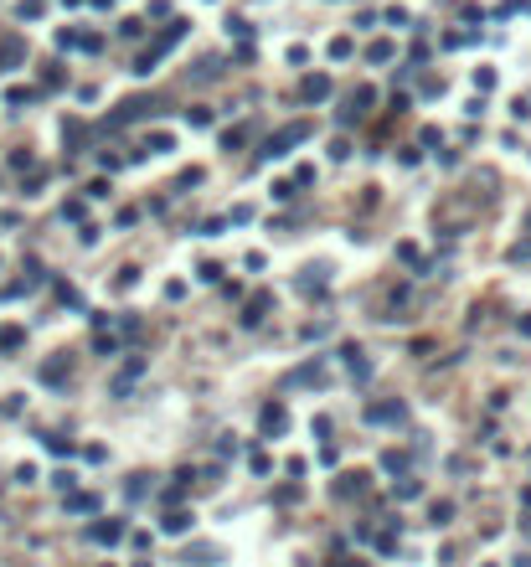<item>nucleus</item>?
I'll list each match as a JSON object with an SVG mask.
<instances>
[{"label": "nucleus", "mask_w": 531, "mask_h": 567, "mask_svg": "<svg viewBox=\"0 0 531 567\" xmlns=\"http://www.w3.org/2000/svg\"><path fill=\"white\" fill-rule=\"evenodd\" d=\"M366 479H371V474L351 469V474H341L336 485H330V495H336V500H356V495H366Z\"/></svg>", "instance_id": "1"}, {"label": "nucleus", "mask_w": 531, "mask_h": 567, "mask_svg": "<svg viewBox=\"0 0 531 567\" xmlns=\"http://www.w3.org/2000/svg\"><path fill=\"white\" fill-rule=\"evenodd\" d=\"M309 135V124H289V129H279V135L269 140V150H263V155H289V145H299Z\"/></svg>", "instance_id": "2"}, {"label": "nucleus", "mask_w": 531, "mask_h": 567, "mask_svg": "<svg viewBox=\"0 0 531 567\" xmlns=\"http://www.w3.org/2000/svg\"><path fill=\"white\" fill-rule=\"evenodd\" d=\"M408 418V402H371L366 407V423L377 428V423H403Z\"/></svg>", "instance_id": "3"}, {"label": "nucleus", "mask_w": 531, "mask_h": 567, "mask_svg": "<svg viewBox=\"0 0 531 567\" xmlns=\"http://www.w3.org/2000/svg\"><path fill=\"white\" fill-rule=\"evenodd\" d=\"M124 536V521H98V526H88V541H93V547H114V541Z\"/></svg>", "instance_id": "4"}, {"label": "nucleus", "mask_w": 531, "mask_h": 567, "mask_svg": "<svg viewBox=\"0 0 531 567\" xmlns=\"http://www.w3.org/2000/svg\"><path fill=\"white\" fill-rule=\"evenodd\" d=\"M299 98H304V103H320V98H330V78H325V73H309V78L299 83Z\"/></svg>", "instance_id": "5"}, {"label": "nucleus", "mask_w": 531, "mask_h": 567, "mask_svg": "<svg viewBox=\"0 0 531 567\" xmlns=\"http://www.w3.org/2000/svg\"><path fill=\"white\" fill-rule=\"evenodd\" d=\"M191 526H196L191 511H165V516H160V531H165V536H186Z\"/></svg>", "instance_id": "6"}, {"label": "nucleus", "mask_w": 531, "mask_h": 567, "mask_svg": "<svg viewBox=\"0 0 531 567\" xmlns=\"http://www.w3.org/2000/svg\"><path fill=\"white\" fill-rule=\"evenodd\" d=\"M284 423H289V418H284V407H279V402H269V407H263V433H269V439H279V433H284Z\"/></svg>", "instance_id": "7"}, {"label": "nucleus", "mask_w": 531, "mask_h": 567, "mask_svg": "<svg viewBox=\"0 0 531 567\" xmlns=\"http://www.w3.org/2000/svg\"><path fill=\"white\" fill-rule=\"evenodd\" d=\"M320 382V361H309V366H299V372L289 377V387H315Z\"/></svg>", "instance_id": "8"}, {"label": "nucleus", "mask_w": 531, "mask_h": 567, "mask_svg": "<svg viewBox=\"0 0 531 567\" xmlns=\"http://www.w3.org/2000/svg\"><path fill=\"white\" fill-rule=\"evenodd\" d=\"M98 506H103V500L93 490H88V495H68V511H98Z\"/></svg>", "instance_id": "9"}, {"label": "nucleus", "mask_w": 531, "mask_h": 567, "mask_svg": "<svg viewBox=\"0 0 531 567\" xmlns=\"http://www.w3.org/2000/svg\"><path fill=\"white\" fill-rule=\"evenodd\" d=\"M366 57H371V62H392V57H397V47H392V41H371Z\"/></svg>", "instance_id": "10"}, {"label": "nucleus", "mask_w": 531, "mask_h": 567, "mask_svg": "<svg viewBox=\"0 0 531 567\" xmlns=\"http://www.w3.org/2000/svg\"><path fill=\"white\" fill-rule=\"evenodd\" d=\"M124 495H129V500H145V495H150V479H145V474H135V479L124 485Z\"/></svg>", "instance_id": "11"}, {"label": "nucleus", "mask_w": 531, "mask_h": 567, "mask_svg": "<svg viewBox=\"0 0 531 567\" xmlns=\"http://www.w3.org/2000/svg\"><path fill=\"white\" fill-rule=\"evenodd\" d=\"M41 11H47V6H41V0H21V6H16V16H21V21H36Z\"/></svg>", "instance_id": "12"}, {"label": "nucleus", "mask_w": 531, "mask_h": 567, "mask_svg": "<svg viewBox=\"0 0 531 567\" xmlns=\"http://www.w3.org/2000/svg\"><path fill=\"white\" fill-rule=\"evenodd\" d=\"M397 258H403V264H413V269H423V253H418L413 243H403V248H397Z\"/></svg>", "instance_id": "13"}, {"label": "nucleus", "mask_w": 531, "mask_h": 567, "mask_svg": "<svg viewBox=\"0 0 531 567\" xmlns=\"http://www.w3.org/2000/svg\"><path fill=\"white\" fill-rule=\"evenodd\" d=\"M41 444H47V454H73V444H68V439H57V433H47Z\"/></svg>", "instance_id": "14"}, {"label": "nucleus", "mask_w": 531, "mask_h": 567, "mask_svg": "<svg viewBox=\"0 0 531 567\" xmlns=\"http://www.w3.org/2000/svg\"><path fill=\"white\" fill-rule=\"evenodd\" d=\"M449 516H454V506H449V500H438V506H433V526H449Z\"/></svg>", "instance_id": "15"}, {"label": "nucleus", "mask_w": 531, "mask_h": 567, "mask_svg": "<svg viewBox=\"0 0 531 567\" xmlns=\"http://www.w3.org/2000/svg\"><path fill=\"white\" fill-rule=\"evenodd\" d=\"M382 469H392V474H403V469H408V459H403V454H382Z\"/></svg>", "instance_id": "16"}, {"label": "nucleus", "mask_w": 531, "mask_h": 567, "mask_svg": "<svg viewBox=\"0 0 531 567\" xmlns=\"http://www.w3.org/2000/svg\"><path fill=\"white\" fill-rule=\"evenodd\" d=\"M145 150H150V155H155V150H175V140H165V135H150V140H145Z\"/></svg>", "instance_id": "17"}, {"label": "nucleus", "mask_w": 531, "mask_h": 567, "mask_svg": "<svg viewBox=\"0 0 531 567\" xmlns=\"http://www.w3.org/2000/svg\"><path fill=\"white\" fill-rule=\"evenodd\" d=\"M336 57H351V41H346V36L330 41V62H336Z\"/></svg>", "instance_id": "18"}, {"label": "nucleus", "mask_w": 531, "mask_h": 567, "mask_svg": "<svg viewBox=\"0 0 531 567\" xmlns=\"http://www.w3.org/2000/svg\"><path fill=\"white\" fill-rule=\"evenodd\" d=\"M248 464H253L258 474H269V454H263V449H253V454H248Z\"/></svg>", "instance_id": "19"}, {"label": "nucleus", "mask_w": 531, "mask_h": 567, "mask_svg": "<svg viewBox=\"0 0 531 567\" xmlns=\"http://www.w3.org/2000/svg\"><path fill=\"white\" fill-rule=\"evenodd\" d=\"M516 331H521V335H531V315H521V320H516Z\"/></svg>", "instance_id": "20"}, {"label": "nucleus", "mask_w": 531, "mask_h": 567, "mask_svg": "<svg viewBox=\"0 0 531 567\" xmlns=\"http://www.w3.org/2000/svg\"><path fill=\"white\" fill-rule=\"evenodd\" d=\"M511 258H531V243H521V248H511Z\"/></svg>", "instance_id": "21"}, {"label": "nucleus", "mask_w": 531, "mask_h": 567, "mask_svg": "<svg viewBox=\"0 0 531 567\" xmlns=\"http://www.w3.org/2000/svg\"><path fill=\"white\" fill-rule=\"evenodd\" d=\"M330 567H366V562H351V557H341V562H330Z\"/></svg>", "instance_id": "22"}, {"label": "nucleus", "mask_w": 531, "mask_h": 567, "mask_svg": "<svg viewBox=\"0 0 531 567\" xmlns=\"http://www.w3.org/2000/svg\"><path fill=\"white\" fill-rule=\"evenodd\" d=\"M526 536H531V516H526Z\"/></svg>", "instance_id": "23"}, {"label": "nucleus", "mask_w": 531, "mask_h": 567, "mask_svg": "<svg viewBox=\"0 0 531 567\" xmlns=\"http://www.w3.org/2000/svg\"><path fill=\"white\" fill-rule=\"evenodd\" d=\"M490 567H495V562H490Z\"/></svg>", "instance_id": "24"}]
</instances>
